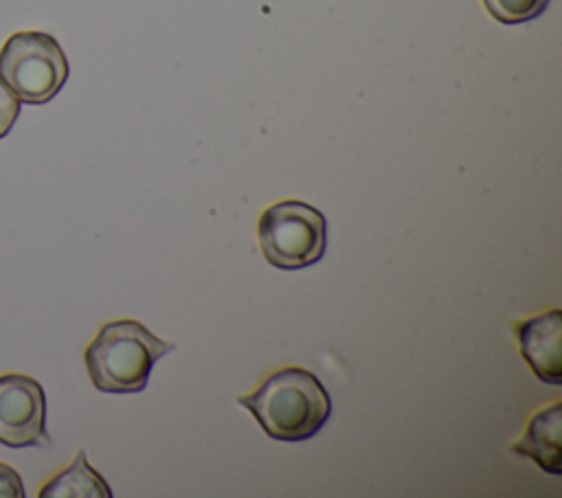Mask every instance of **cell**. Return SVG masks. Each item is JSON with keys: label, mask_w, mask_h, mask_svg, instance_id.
Returning <instances> with one entry per match:
<instances>
[{"label": "cell", "mask_w": 562, "mask_h": 498, "mask_svg": "<svg viewBox=\"0 0 562 498\" xmlns=\"http://www.w3.org/2000/svg\"><path fill=\"white\" fill-rule=\"evenodd\" d=\"M261 430L277 441H307L331 417V397L323 382L307 369L285 366L268 375L257 391L239 395Z\"/></svg>", "instance_id": "1"}, {"label": "cell", "mask_w": 562, "mask_h": 498, "mask_svg": "<svg viewBox=\"0 0 562 498\" xmlns=\"http://www.w3.org/2000/svg\"><path fill=\"white\" fill-rule=\"evenodd\" d=\"M176 344L154 336L143 322L123 318L105 322L86 347L83 360L92 384L103 393H138L154 364Z\"/></svg>", "instance_id": "2"}, {"label": "cell", "mask_w": 562, "mask_h": 498, "mask_svg": "<svg viewBox=\"0 0 562 498\" xmlns=\"http://www.w3.org/2000/svg\"><path fill=\"white\" fill-rule=\"evenodd\" d=\"M263 259L279 270H301L323 259L327 248L325 215L301 200L268 206L257 226Z\"/></svg>", "instance_id": "3"}, {"label": "cell", "mask_w": 562, "mask_h": 498, "mask_svg": "<svg viewBox=\"0 0 562 498\" xmlns=\"http://www.w3.org/2000/svg\"><path fill=\"white\" fill-rule=\"evenodd\" d=\"M0 79L20 103H48L68 79V59L42 31H18L0 48Z\"/></svg>", "instance_id": "4"}, {"label": "cell", "mask_w": 562, "mask_h": 498, "mask_svg": "<svg viewBox=\"0 0 562 498\" xmlns=\"http://www.w3.org/2000/svg\"><path fill=\"white\" fill-rule=\"evenodd\" d=\"M46 395L24 373L0 375V443L29 448L46 443Z\"/></svg>", "instance_id": "5"}, {"label": "cell", "mask_w": 562, "mask_h": 498, "mask_svg": "<svg viewBox=\"0 0 562 498\" xmlns=\"http://www.w3.org/2000/svg\"><path fill=\"white\" fill-rule=\"evenodd\" d=\"M520 355L538 380L562 384V312L558 307L514 325Z\"/></svg>", "instance_id": "6"}, {"label": "cell", "mask_w": 562, "mask_h": 498, "mask_svg": "<svg viewBox=\"0 0 562 498\" xmlns=\"http://www.w3.org/2000/svg\"><path fill=\"white\" fill-rule=\"evenodd\" d=\"M560 434H562V406L553 404L549 408L538 410L531 417L522 439L512 445V452L533 459L549 474H560L562 472Z\"/></svg>", "instance_id": "7"}, {"label": "cell", "mask_w": 562, "mask_h": 498, "mask_svg": "<svg viewBox=\"0 0 562 498\" xmlns=\"http://www.w3.org/2000/svg\"><path fill=\"white\" fill-rule=\"evenodd\" d=\"M40 498H112L110 485L86 461V452L79 450L75 461L42 485Z\"/></svg>", "instance_id": "8"}, {"label": "cell", "mask_w": 562, "mask_h": 498, "mask_svg": "<svg viewBox=\"0 0 562 498\" xmlns=\"http://www.w3.org/2000/svg\"><path fill=\"white\" fill-rule=\"evenodd\" d=\"M485 11L501 24H522L536 20L549 7V0H481Z\"/></svg>", "instance_id": "9"}, {"label": "cell", "mask_w": 562, "mask_h": 498, "mask_svg": "<svg viewBox=\"0 0 562 498\" xmlns=\"http://www.w3.org/2000/svg\"><path fill=\"white\" fill-rule=\"evenodd\" d=\"M20 114V99L0 79V138L9 134Z\"/></svg>", "instance_id": "10"}, {"label": "cell", "mask_w": 562, "mask_h": 498, "mask_svg": "<svg viewBox=\"0 0 562 498\" xmlns=\"http://www.w3.org/2000/svg\"><path fill=\"white\" fill-rule=\"evenodd\" d=\"M0 498H24L22 478L7 463H0Z\"/></svg>", "instance_id": "11"}]
</instances>
